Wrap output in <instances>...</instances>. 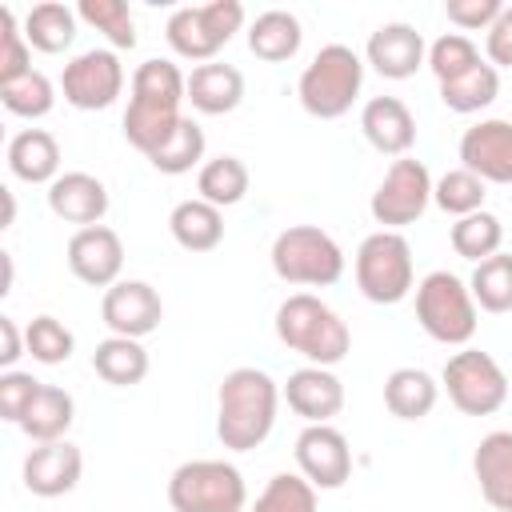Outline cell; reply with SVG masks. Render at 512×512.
Wrapping results in <instances>:
<instances>
[{
    "label": "cell",
    "mask_w": 512,
    "mask_h": 512,
    "mask_svg": "<svg viewBox=\"0 0 512 512\" xmlns=\"http://www.w3.org/2000/svg\"><path fill=\"white\" fill-rule=\"evenodd\" d=\"M188 100V76L180 72V64L172 60H144L132 72V88H128V108H124V140L152 156L172 128L184 120L180 104Z\"/></svg>",
    "instance_id": "6da1fadb"
},
{
    "label": "cell",
    "mask_w": 512,
    "mask_h": 512,
    "mask_svg": "<svg viewBox=\"0 0 512 512\" xmlns=\"http://www.w3.org/2000/svg\"><path fill=\"white\" fill-rule=\"evenodd\" d=\"M280 388L264 368H232L216 388V436L228 452L260 448L276 428Z\"/></svg>",
    "instance_id": "7a4b0ae2"
},
{
    "label": "cell",
    "mask_w": 512,
    "mask_h": 512,
    "mask_svg": "<svg viewBox=\"0 0 512 512\" xmlns=\"http://www.w3.org/2000/svg\"><path fill=\"white\" fill-rule=\"evenodd\" d=\"M276 336H280V344L288 352L304 356L316 368L340 364L348 356V348H352L348 324L336 316V308H328L312 292H292L288 300H280V308H276Z\"/></svg>",
    "instance_id": "3957f363"
},
{
    "label": "cell",
    "mask_w": 512,
    "mask_h": 512,
    "mask_svg": "<svg viewBox=\"0 0 512 512\" xmlns=\"http://www.w3.org/2000/svg\"><path fill=\"white\" fill-rule=\"evenodd\" d=\"M364 88V60L348 44H324L300 72V108L316 120H340Z\"/></svg>",
    "instance_id": "277c9868"
},
{
    "label": "cell",
    "mask_w": 512,
    "mask_h": 512,
    "mask_svg": "<svg viewBox=\"0 0 512 512\" xmlns=\"http://www.w3.org/2000/svg\"><path fill=\"white\" fill-rule=\"evenodd\" d=\"M272 272L284 284H300V288H328L344 276V252L340 244L316 228V224H292L284 232H276L272 240Z\"/></svg>",
    "instance_id": "5b68a950"
},
{
    "label": "cell",
    "mask_w": 512,
    "mask_h": 512,
    "mask_svg": "<svg viewBox=\"0 0 512 512\" xmlns=\"http://www.w3.org/2000/svg\"><path fill=\"white\" fill-rule=\"evenodd\" d=\"M416 320L436 344L464 348L476 336L480 316H476V300H472L468 284L456 272L436 268L416 284Z\"/></svg>",
    "instance_id": "8992f818"
},
{
    "label": "cell",
    "mask_w": 512,
    "mask_h": 512,
    "mask_svg": "<svg viewBox=\"0 0 512 512\" xmlns=\"http://www.w3.org/2000/svg\"><path fill=\"white\" fill-rule=\"evenodd\" d=\"M244 28V4L240 0H208V4H184L168 16L164 36L168 48L180 60L212 64L216 52Z\"/></svg>",
    "instance_id": "52a82bcc"
},
{
    "label": "cell",
    "mask_w": 512,
    "mask_h": 512,
    "mask_svg": "<svg viewBox=\"0 0 512 512\" xmlns=\"http://www.w3.org/2000/svg\"><path fill=\"white\" fill-rule=\"evenodd\" d=\"M352 268H356L360 296L372 300V304H400L416 284L412 244L404 240V232L376 228L372 236H364L360 248H356Z\"/></svg>",
    "instance_id": "ba28073f"
},
{
    "label": "cell",
    "mask_w": 512,
    "mask_h": 512,
    "mask_svg": "<svg viewBox=\"0 0 512 512\" xmlns=\"http://www.w3.org/2000/svg\"><path fill=\"white\" fill-rule=\"evenodd\" d=\"M172 512H244L248 484L228 460H188L168 476Z\"/></svg>",
    "instance_id": "9c48e42d"
},
{
    "label": "cell",
    "mask_w": 512,
    "mask_h": 512,
    "mask_svg": "<svg viewBox=\"0 0 512 512\" xmlns=\"http://www.w3.org/2000/svg\"><path fill=\"white\" fill-rule=\"evenodd\" d=\"M444 392L456 404V412L464 416H492L504 408L508 400V376L496 364V356L480 352V348H460L448 356L444 372Z\"/></svg>",
    "instance_id": "30bf717a"
},
{
    "label": "cell",
    "mask_w": 512,
    "mask_h": 512,
    "mask_svg": "<svg viewBox=\"0 0 512 512\" xmlns=\"http://www.w3.org/2000/svg\"><path fill=\"white\" fill-rule=\"evenodd\" d=\"M432 184L436 180L428 176L424 160H412V156L392 160V168L384 172V180L376 184V192L368 200L372 220L388 232H400V228L416 224L432 204Z\"/></svg>",
    "instance_id": "8fae6325"
},
{
    "label": "cell",
    "mask_w": 512,
    "mask_h": 512,
    "mask_svg": "<svg viewBox=\"0 0 512 512\" xmlns=\"http://www.w3.org/2000/svg\"><path fill=\"white\" fill-rule=\"evenodd\" d=\"M60 92L80 112L112 108L116 96L124 92V64H120L116 48H88V52L72 56L60 72Z\"/></svg>",
    "instance_id": "7c38bea8"
},
{
    "label": "cell",
    "mask_w": 512,
    "mask_h": 512,
    "mask_svg": "<svg viewBox=\"0 0 512 512\" xmlns=\"http://www.w3.org/2000/svg\"><path fill=\"white\" fill-rule=\"evenodd\" d=\"M296 468L300 476L320 492H332V488H344L348 476H352V448H348V436L332 424H308L300 436H296Z\"/></svg>",
    "instance_id": "4fadbf2b"
},
{
    "label": "cell",
    "mask_w": 512,
    "mask_h": 512,
    "mask_svg": "<svg viewBox=\"0 0 512 512\" xmlns=\"http://www.w3.org/2000/svg\"><path fill=\"white\" fill-rule=\"evenodd\" d=\"M100 320L112 336L144 340L164 320V300L148 280H116L100 300Z\"/></svg>",
    "instance_id": "5bb4252c"
},
{
    "label": "cell",
    "mask_w": 512,
    "mask_h": 512,
    "mask_svg": "<svg viewBox=\"0 0 512 512\" xmlns=\"http://www.w3.org/2000/svg\"><path fill=\"white\" fill-rule=\"evenodd\" d=\"M68 268L80 284L88 288H112L120 280L124 268V240L108 228V224H92V228H76L68 236Z\"/></svg>",
    "instance_id": "9a60e30c"
},
{
    "label": "cell",
    "mask_w": 512,
    "mask_h": 512,
    "mask_svg": "<svg viewBox=\"0 0 512 512\" xmlns=\"http://www.w3.org/2000/svg\"><path fill=\"white\" fill-rule=\"evenodd\" d=\"M460 168L476 172L484 184L512 188V120H480L460 136Z\"/></svg>",
    "instance_id": "2e32d148"
},
{
    "label": "cell",
    "mask_w": 512,
    "mask_h": 512,
    "mask_svg": "<svg viewBox=\"0 0 512 512\" xmlns=\"http://www.w3.org/2000/svg\"><path fill=\"white\" fill-rule=\"evenodd\" d=\"M24 488L40 500H56V496H68L80 476H84V456L76 444L68 440H52V444H36L28 456H24Z\"/></svg>",
    "instance_id": "e0dca14e"
},
{
    "label": "cell",
    "mask_w": 512,
    "mask_h": 512,
    "mask_svg": "<svg viewBox=\"0 0 512 512\" xmlns=\"http://www.w3.org/2000/svg\"><path fill=\"white\" fill-rule=\"evenodd\" d=\"M364 60L384 76V80H408L416 76L424 64H428V44L424 36L404 24V20H392V24H380L368 44H364Z\"/></svg>",
    "instance_id": "ac0fdd59"
},
{
    "label": "cell",
    "mask_w": 512,
    "mask_h": 512,
    "mask_svg": "<svg viewBox=\"0 0 512 512\" xmlns=\"http://www.w3.org/2000/svg\"><path fill=\"white\" fill-rule=\"evenodd\" d=\"M280 396L304 424H332V416H340L344 408V380L332 368L304 364L284 380Z\"/></svg>",
    "instance_id": "d6986e66"
},
{
    "label": "cell",
    "mask_w": 512,
    "mask_h": 512,
    "mask_svg": "<svg viewBox=\"0 0 512 512\" xmlns=\"http://www.w3.org/2000/svg\"><path fill=\"white\" fill-rule=\"evenodd\" d=\"M360 132L380 156H408L416 144V116L400 96H372L360 108Z\"/></svg>",
    "instance_id": "ffe728a7"
},
{
    "label": "cell",
    "mask_w": 512,
    "mask_h": 512,
    "mask_svg": "<svg viewBox=\"0 0 512 512\" xmlns=\"http://www.w3.org/2000/svg\"><path fill=\"white\" fill-rule=\"evenodd\" d=\"M48 212L64 224L92 228L108 212V188L92 172H60L48 184Z\"/></svg>",
    "instance_id": "44dd1931"
},
{
    "label": "cell",
    "mask_w": 512,
    "mask_h": 512,
    "mask_svg": "<svg viewBox=\"0 0 512 512\" xmlns=\"http://www.w3.org/2000/svg\"><path fill=\"white\" fill-rule=\"evenodd\" d=\"M472 476L480 484V496L496 512H512V432L508 428H496L476 444Z\"/></svg>",
    "instance_id": "7402d4cb"
},
{
    "label": "cell",
    "mask_w": 512,
    "mask_h": 512,
    "mask_svg": "<svg viewBox=\"0 0 512 512\" xmlns=\"http://www.w3.org/2000/svg\"><path fill=\"white\" fill-rule=\"evenodd\" d=\"M188 100L204 116H224V112L240 108V100H244V76H240V68L220 64V60L196 64L188 72Z\"/></svg>",
    "instance_id": "603a6c76"
},
{
    "label": "cell",
    "mask_w": 512,
    "mask_h": 512,
    "mask_svg": "<svg viewBox=\"0 0 512 512\" xmlns=\"http://www.w3.org/2000/svg\"><path fill=\"white\" fill-rule=\"evenodd\" d=\"M8 172L24 184H52L60 176V144L44 128H20L8 140Z\"/></svg>",
    "instance_id": "cb8c5ba5"
},
{
    "label": "cell",
    "mask_w": 512,
    "mask_h": 512,
    "mask_svg": "<svg viewBox=\"0 0 512 512\" xmlns=\"http://www.w3.org/2000/svg\"><path fill=\"white\" fill-rule=\"evenodd\" d=\"M304 28L288 8H268L248 24V52L264 64H284L300 52Z\"/></svg>",
    "instance_id": "d4e9b609"
},
{
    "label": "cell",
    "mask_w": 512,
    "mask_h": 512,
    "mask_svg": "<svg viewBox=\"0 0 512 512\" xmlns=\"http://www.w3.org/2000/svg\"><path fill=\"white\" fill-rule=\"evenodd\" d=\"M168 232L184 252H212L224 240V212L200 196L180 200L168 216Z\"/></svg>",
    "instance_id": "484cf974"
},
{
    "label": "cell",
    "mask_w": 512,
    "mask_h": 512,
    "mask_svg": "<svg viewBox=\"0 0 512 512\" xmlns=\"http://www.w3.org/2000/svg\"><path fill=\"white\" fill-rule=\"evenodd\" d=\"M440 400V384L424 368H392L384 380V408L396 420H424Z\"/></svg>",
    "instance_id": "4316f807"
},
{
    "label": "cell",
    "mask_w": 512,
    "mask_h": 512,
    "mask_svg": "<svg viewBox=\"0 0 512 512\" xmlns=\"http://www.w3.org/2000/svg\"><path fill=\"white\" fill-rule=\"evenodd\" d=\"M72 420H76V400H72V392H64L60 384H40L32 408L24 412V420H20L16 428H20L28 440H36V444H52V440H64V432L72 428Z\"/></svg>",
    "instance_id": "83f0119b"
},
{
    "label": "cell",
    "mask_w": 512,
    "mask_h": 512,
    "mask_svg": "<svg viewBox=\"0 0 512 512\" xmlns=\"http://www.w3.org/2000/svg\"><path fill=\"white\" fill-rule=\"evenodd\" d=\"M92 372L112 388H132L148 376V348L128 336H108L92 352Z\"/></svg>",
    "instance_id": "f1b7e54d"
},
{
    "label": "cell",
    "mask_w": 512,
    "mask_h": 512,
    "mask_svg": "<svg viewBox=\"0 0 512 512\" xmlns=\"http://www.w3.org/2000/svg\"><path fill=\"white\" fill-rule=\"evenodd\" d=\"M76 8L60 4V0H44V4H32L28 16H24V40L44 52V56H56L64 48H72L76 40Z\"/></svg>",
    "instance_id": "f546056e"
},
{
    "label": "cell",
    "mask_w": 512,
    "mask_h": 512,
    "mask_svg": "<svg viewBox=\"0 0 512 512\" xmlns=\"http://www.w3.org/2000/svg\"><path fill=\"white\" fill-rule=\"evenodd\" d=\"M248 184H252V176H248V164H244L240 156L204 160L200 172H196V192H200V200L216 204L220 212L232 208V204H240V200L248 196Z\"/></svg>",
    "instance_id": "4dcf8cb0"
},
{
    "label": "cell",
    "mask_w": 512,
    "mask_h": 512,
    "mask_svg": "<svg viewBox=\"0 0 512 512\" xmlns=\"http://www.w3.org/2000/svg\"><path fill=\"white\" fill-rule=\"evenodd\" d=\"M496 96H500V72H496L488 60H480V64L468 68L464 76L440 84V104H444L448 112H460V116H472V112L488 108Z\"/></svg>",
    "instance_id": "1f68e13d"
},
{
    "label": "cell",
    "mask_w": 512,
    "mask_h": 512,
    "mask_svg": "<svg viewBox=\"0 0 512 512\" xmlns=\"http://www.w3.org/2000/svg\"><path fill=\"white\" fill-rule=\"evenodd\" d=\"M204 148H208L204 128H200L192 116H184V120L172 128V136L148 156V164H152L156 172H164V176H184V172H192V168L204 160Z\"/></svg>",
    "instance_id": "d6a6232c"
},
{
    "label": "cell",
    "mask_w": 512,
    "mask_h": 512,
    "mask_svg": "<svg viewBox=\"0 0 512 512\" xmlns=\"http://www.w3.org/2000/svg\"><path fill=\"white\" fill-rule=\"evenodd\" d=\"M448 240H452V252H456V256L480 264V260H488V256L500 252V244H504V224H500V216H492L488 208H480V212H472V216H460V220L452 224Z\"/></svg>",
    "instance_id": "836d02e7"
},
{
    "label": "cell",
    "mask_w": 512,
    "mask_h": 512,
    "mask_svg": "<svg viewBox=\"0 0 512 512\" xmlns=\"http://www.w3.org/2000/svg\"><path fill=\"white\" fill-rule=\"evenodd\" d=\"M468 292H472L476 308H484L492 316L512 312V252H496V256L480 260L472 268Z\"/></svg>",
    "instance_id": "e575fe53"
},
{
    "label": "cell",
    "mask_w": 512,
    "mask_h": 512,
    "mask_svg": "<svg viewBox=\"0 0 512 512\" xmlns=\"http://www.w3.org/2000/svg\"><path fill=\"white\" fill-rule=\"evenodd\" d=\"M0 104H4L12 116L40 120V116H48V112L56 108V84H52L40 68H32L28 76L0 84Z\"/></svg>",
    "instance_id": "d590c367"
},
{
    "label": "cell",
    "mask_w": 512,
    "mask_h": 512,
    "mask_svg": "<svg viewBox=\"0 0 512 512\" xmlns=\"http://www.w3.org/2000/svg\"><path fill=\"white\" fill-rule=\"evenodd\" d=\"M76 16L84 24H92L96 32H104V40L120 52V48H136V20H132V8L124 0H80L76 4Z\"/></svg>",
    "instance_id": "8d00e7d4"
},
{
    "label": "cell",
    "mask_w": 512,
    "mask_h": 512,
    "mask_svg": "<svg viewBox=\"0 0 512 512\" xmlns=\"http://www.w3.org/2000/svg\"><path fill=\"white\" fill-rule=\"evenodd\" d=\"M488 184L476 176V172H468V168H452V172H444L436 184H432V204L440 208V212H448V216H472V212H480L484 208V192Z\"/></svg>",
    "instance_id": "74e56055"
},
{
    "label": "cell",
    "mask_w": 512,
    "mask_h": 512,
    "mask_svg": "<svg viewBox=\"0 0 512 512\" xmlns=\"http://www.w3.org/2000/svg\"><path fill=\"white\" fill-rule=\"evenodd\" d=\"M24 340H28V356L36 364H64L76 348L72 328L56 316H32L28 328H24Z\"/></svg>",
    "instance_id": "f35d334b"
},
{
    "label": "cell",
    "mask_w": 512,
    "mask_h": 512,
    "mask_svg": "<svg viewBox=\"0 0 512 512\" xmlns=\"http://www.w3.org/2000/svg\"><path fill=\"white\" fill-rule=\"evenodd\" d=\"M252 512H316V488L300 472H276Z\"/></svg>",
    "instance_id": "ab89813d"
},
{
    "label": "cell",
    "mask_w": 512,
    "mask_h": 512,
    "mask_svg": "<svg viewBox=\"0 0 512 512\" xmlns=\"http://www.w3.org/2000/svg\"><path fill=\"white\" fill-rule=\"evenodd\" d=\"M476 64H480V48H476L464 32H444L440 40L428 44V68H432L436 84L456 80V76H464V72L476 68Z\"/></svg>",
    "instance_id": "60d3db41"
},
{
    "label": "cell",
    "mask_w": 512,
    "mask_h": 512,
    "mask_svg": "<svg viewBox=\"0 0 512 512\" xmlns=\"http://www.w3.org/2000/svg\"><path fill=\"white\" fill-rule=\"evenodd\" d=\"M32 72V44L24 40V24H16V12L0 8V84L20 80Z\"/></svg>",
    "instance_id": "b9f144b4"
},
{
    "label": "cell",
    "mask_w": 512,
    "mask_h": 512,
    "mask_svg": "<svg viewBox=\"0 0 512 512\" xmlns=\"http://www.w3.org/2000/svg\"><path fill=\"white\" fill-rule=\"evenodd\" d=\"M36 392H40V380L32 372H20V368L0 372V416L8 424H20L24 412L32 408V400H36Z\"/></svg>",
    "instance_id": "7bdbcfd3"
},
{
    "label": "cell",
    "mask_w": 512,
    "mask_h": 512,
    "mask_svg": "<svg viewBox=\"0 0 512 512\" xmlns=\"http://www.w3.org/2000/svg\"><path fill=\"white\" fill-rule=\"evenodd\" d=\"M500 12H504L500 0H444L448 24H456L464 32H488Z\"/></svg>",
    "instance_id": "ee69618b"
},
{
    "label": "cell",
    "mask_w": 512,
    "mask_h": 512,
    "mask_svg": "<svg viewBox=\"0 0 512 512\" xmlns=\"http://www.w3.org/2000/svg\"><path fill=\"white\" fill-rule=\"evenodd\" d=\"M484 52H488V64L500 72V68H512V8L504 4V12L496 16V24L488 28L484 36Z\"/></svg>",
    "instance_id": "f6af8a7d"
},
{
    "label": "cell",
    "mask_w": 512,
    "mask_h": 512,
    "mask_svg": "<svg viewBox=\"0 0 512 512\" xmlns=\"http://www.w3.org/2000/svg\"><path fill=\"white\" fill-rule=\"evenodd\" d=\"M28 352V340H24V332L16 328V320L12 316H0V368L4 372H12L16 368V360Z\"/></svg>",
    "instance_id": "bcb514c9"
},
{
    "label": "cell",
    "mask_w": 512,
    "mask_h": 512,
    "mask_svg": "<svg viewBox=\"0 0 512 512\" xmlns=\"http://www.w3.org/2000/svg\"><path fill=\"white\" fill-rule=\"evenodd\" d=\"M0 200H4V220H0V228H12V224H16V200H12V188H0Z\"/></svg>",
    "instance_id": "7dc6e473"
}]
</instances>
